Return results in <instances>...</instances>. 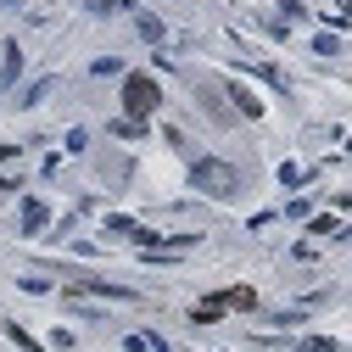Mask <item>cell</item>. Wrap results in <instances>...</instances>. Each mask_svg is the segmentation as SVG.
<instances>
[{"label":"cell","mask_w":352,"mask_h":352,"mask_svg":"<svg viewBox=\"0 0 352 352\" xmlns=\"http://www.w3.org/2000/svg\"><path fill=\"white\" fill-rule=\"evenodd\" d=\"M190 179H196V190H207V196H218V201H230V196L241 190V168L224 162V157H201V162L190 168Z\"/></svg>","instance_id":"cell-1"},{"label":"cell","mask_w":352,"mask_h":352,"mask_svg":"<svg viewBox=\"0 0 352 352\" xmlns=\"http://www.w3.org/2000/svg\"><path fill=\"white\" fill-rule=\"evenodd\" d=\"M157 107H162L157 78H151V73H129V78H123V112H129V123H146Z\"/></svg>","instance_id":"cell-2"},{"label":"cell","mask_w":352,"mask_h":352,"mask_svg":"<svg viewBox=\"0 0 352 352\" xmlns=\"http://www.w3.org/2000/svg\"><path fill=\"white\" fill-rule=\"evenodd\" d=\"M224 314H230V302H224V291H218V296L196 302V314H190V319H196V324H212V319H224Z\"/></svg>","instance_id":"cell-3"},{"label":"cell","mask_w":352,"mask_h":352,"mask_svg":"<svg viewBox=\"0 0 352 352\" xmlns=\"http://www.w3.org/2000/svg\"><path fill=\"white\" fill-rule=\"evenodd\" d=\"M45 224H51V207H45V201H23V230H28V235H39Z\"/></svg>","instance_id":"cell-4"},{"label":"cell","mask_w":352,"mask_h":352,"mask_svg":"<svg viewBox=\"0 0 352 352\" xmlns=\"http://www.w3.org/2000/svg\"><path fill=\"white\" fill-rule=\"evenodd\" d=\"M230 101H235V112H241V118H257V112H263V101H257V96H246L241 84H230Z\"/></svg>","instance_id":"cell-5"},{"label":"cell","mask_w":352,"mask_h":352,"mask_svg":"<svg viewBox=\"0 0 352 352\" xmlns=\"http://www.w3.org/2000/svg\"><path fill=\"white\" fill-rule=\"evenodd\" d=\"M224 302H230V307H241V314H252V307H257V291H252V285H230V291H224Z\"/></svg>","instance_id":"cell-6"},{"label":"cell","mask_w":352,"mask_h":352,"mask_svg":"<svg viewBox=\"0 0 352 352\" xmlns=\"http://www.w3.org/2000/svg\"><path fill=\"white\" fill-rule=\"evenodd\" d=\"M6 336H12V341H17V346H23V352H45V346H39V341H34V336H28V330H23V324H6Z\"/></svg>","instance_id":"cell-7"},{"label":"cell","mask_w":352,"mask_h":352,"mask_svg":"<svg viewBox=\"0 0 352 352\" xmlns=\"http://www.w3.org/2000/svg\"><path fill=\"white\" fill-rule=\"evenodd\" d=\"M140 34L151 39V45H162V23H157V17H140Z\"/></svg>","instance_id":"cell-8"},{"label":"cell","mask_w":352,"mask_h":352,"mask_svg":"<svg viewBox=\"0 0 352 352\" xmlns=\"http://www.w3.org/2000/svg\"><path fill=\"white\" fill-rule=\"evenodd\" d=\"M302 352H336V341H324V336H307V341H302Z\"/></svg>","instance_id":"cell-9"}]
</instances>
